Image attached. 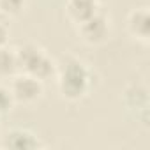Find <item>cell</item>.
Here are the masks:
<instances>
[{"instance_id": "obj_10", "label": "cell", "mask_w": 150, "mask_h": 150, "mask_svg": "<svg viewBox=\"0 0 150 150\" xmlns=\"http://www.w3.org/2000/svg\"><path fill=\"white\" fill-rule=\"evenodd\" d=\"M25 7V0H0V13L7 16H18Z\"/></svg>"}, {"instance_id": "obj_7", "label": "cell", "mask_w": 150, "mask_h": 150, "mask_svg": "<svg viewBox=\"0 0 150 150\" xmlns=\"http://www.w3.org/2000/svg\"><path fill=\"white\" fill-rule=\"evenodd\" d=\"M101 11L99 0H65V13L72 23H81Z\"/></svg>"}, {"instance_id": "obj_8", "label": "cell", "mask_w": 150, "mask_h": 150, "mask_svg": "<svg viewBox=\"0 0 150 150\" xmlns=\"http://www.w3.org/2000/svg\"><path fill=\"white\" fill-rule=\"evenodd\" d=\"M18 57L16 50L13 48H0V78H13L14 74H18Z\"/></svg>"}, {"instance_id": "obj_4", "label": "cell", "mask_w": 150, "mask_h": 150, "mask_svg": "<svg viewBox=\"0 0 150 150\" xmlns=\"http://www.w3.org/2000/svg\"><path fill=\"white\" fill-rule=\"evenodd\" d=\"M76 27H78L80 39L90 46H99L110 37V20L101 11L90 16L88 20L78 23Z\"/></svg>"}, {"instance_id": "obj_5", "label": "cell", "mask_w": 150, "mask_h": 150, "mask_svg": "<svg viewBox=\"0 0 150 150\" xmlns=\"http://www.w3.org/2000/svg\"><path fill=\"white\" fill-rule=\"evenodd\" d=\"M127 32L139 42L146 44L150 39V13L148 7H134L127 16Z\"/></svg>"}, {"instance_id": "obj_3", "label": "cell", "mask_w": 150, "mask_h": 150, "mask_svg": "<svg viewBox=\"0 0 150 150\" xmlns=\"http://www.w3.org/2000/svg\"><path fill=\"white\" fill-rule=\"evenodd\" d=\"M9 90H11V96L14 99V104H34L37 103L42 94H44V85L41 80L30 76V74H25V72H18L11 78V83H9Z\"/></svg>"}, {"instance_id": "obj_6", "label": "cell", "mask_w": 150, "mask_h": 150, "mask_svg": "<svg viewBox=\"0 0 150 150\" xmlns=\"http://www.w3.org/2000/svg\"><path fill=\"white\" fill-rule=\"evenodd\" d=\"M2 146L11 150H35V148H42V143L34 132L27 129H11L4 134Z\"/></svg>"}, {"instance_id": "obj_9", "label": "cell", "mask_w": 150, "mask_h": 150, "mask_svg": "<svg viewBox=\"0 0 150 150\" xmlns=\"http://www.w3.org/2000/svg\"><path fill=\"white\" fill-rule=\"evenodd\" d=\"M124 103L129 108H139V110H146L148 104V92L143 85H129L124 92Z\"/></svg>"}, {"instance_id": "obj_1", "label": "cell", "mask_w": 150, "mask_h": 150, "mask_svg": "<svg viewBox=\"0 0 150 150\" xmlns=\"http://www.w3.org/2000/svg\"><path fill=\"white\" fill-rule=\"evenodd\" d=\"M57 87L64 99L80 101L83 99L92 87V72L90 69L76 57L64 55L57 62Z\"/></svg>"}, {"instance_id": "obj_12", "label": "cell", "mask_w": 150, "mask_h": 150, "mask_svg": "<svg viewBox=\"0 0 150 150\" xmlns=\"http://www.w3.org/2000/svg\"><path fill=\"white\" fill-rule=\"evenodd\" d=\"M7 41H9V28L0 21V48L7 46Z\"/></svg>"}, {"instance_id": "obj_11", "label": "cell", "mask_w": 150, "mask_h": 150, "mask_svg": "<svg viewBox=\"0 0 150 150\" xmlns=\"http://www.w3.org/2000/svg\"><path fill=\"white\" fill-rule=\"evenodd\" d=\"M13 106H14V99L11 96L9 87L0 85V117L6 115V113H9L13 110Z\"/></svg>"}, {"instance_id": "obj_2", "label": "cell", "mask_w": 150, "mask_h": 150, "mask_svg": "<svg viewBox=\"0 0 150 150\" xmlns=\"http://www.w3.org/2000/svg\"><path fill=\"white\" fill-rule=\"evenodd\" d=\"M16 57H18V69L20 72L30 74V76L41 80L42 83L55 76L57 71V62L37 44L34 42H25L20 48H16Z\"/></svg>"}]
</instances>
